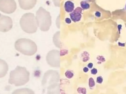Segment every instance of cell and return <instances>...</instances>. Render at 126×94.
Returning <instances> with one entry per match:
<instances>
[{
  "label": "cell",
  "instance_id": "5bb4252c",
  "mask_svg": "<svg viewBox=\"0 0 126 94\" xmlns=\"http://www.w3.org/2000/svg\"><path fill=\"white\" fill-rule=\"evenodd\" d=\"M65 76L68 79H71L73 77V73L70 71H67L65 73Z\"/></svg>",
  "mask_w": 126,
  "mask_h": 94
},
{
  "label": "cell",
  "instance_id": "9c48e42d",
  "mask_svg": "<svg viewBox=\"0 0 126 94\" xmlns=\"http://www.w3.org/2000/svg\"><path fill=\"white\" fill-rule=\"evenodd\" d=\"M20 7L25 10L32 9L37 3V0H18Z\"/></svg>",
  "mask_w": 126,
  "mask_h": 94
},
{
  "label": "cell",
  "instance_id": "6da1fadb",
  "mask_svg": "<svg viewBox=\"0 0 126 94\" xmlns=\"http://www.w3.org/2000/svg\"><path fill=\"white\" fill-rule=\"evenodd\" d=\"M30 72L25 67L18 66L10 72L9 83L16 86H21L27 83L30 80Z\"/></svg>",
  "mask_w": 126,
  "mask_h": 94
},
{
  "label": "cell",
  "instance_id": "ac0fdd59",
  "mask_svg": "<svg viewBox=\"0 0 126 94\" xmlns=\"http://www.w3.org/2000/svg\"><path fill=\"white\" fill-rule=\"evenodd\" d=\"M97 73V70L96 68H93L91 70V73L92 74L95 75Z\"/></svg>",
  "mask_w": 126,
  "mask_h": 94
},
{
  "label": "cell",
  "instance_id": "7a4b0ae2",
  "mask_svg": "<svg viewBox=\"0 0 126 94\" xmlns=\"http://www.w3.org/2000/svg\"><path fill=\"white\" fill-rule=\"evenodd\" d=\"M15 48L17 51L25 55L31 56L37 51V47L32 40L21 38L17 40L15 43Z\"/></svg>",
  "mask_w": 126,
  "mask_h": 94
},
{
  "label": "cell",
  "instance_id": "44dd1931",
  "mask_svg": "<svg viewBox=\"0 0 126 94\" xmlns=\"http://www.w3.org/2000/svg\"><path fill=\"white\" fill-rule=\"evenodd\" d=\"M83 70V71L84 72H87L89 71V69H88V68H87V67H85L84 68Z\"/></svg>",
  "mask_w": 126,
  "mask_h": 94
},
{
  "label": "cell",
  "instance_id": "7c38bea8",
  "mask_svg": "<svg viewBox=\"0 0 126 94\" xmlns=\"http://www.w3.org/2000/svg\"><path fill=\"white\" fill-rule=\"evenodd\" d=\"M65 11L67 13L72 12L75 8L74 4L70 1H67L65 2L64 5Z\"/></svg>",
  "mask_w": 126,
  "mask_h": 94
},
{
  "label": "cell",
  "instance_id": "2e32d148",
  "mask_svg": "<svg viewBox=\"0 0 126 94\" xmlns=\"http://www.w3.org/2000/svg\"><path fill=\"white\" fill-rule=\"evenodd\" d=\"M54 4L56 6L60 7V0H53Z\"/></svg>",
  "mask_w": 126,
  "mask_h": 94
},
{
  "label": "cell",
  "instance_id": "e0dca14e",
  "mask_svg": "<svg viewBox=\"0 0 126 94\" xmlns=\"http://www.w3.org/2000/svg\"><path fill=\"white\" fill-rule=\"evenodd\" d=\"M103 78L101 76L98 77L97 78V82L98 83H101L103 82Z\"/></svg>",
  "mask_w": 126,
  "mask_h": 94
},
{
  "label": "cell",
  "instance_id": "8992f818",
  "mask_svg": "<svg viewBox=\"0 0 126 94\" xmlns=\"http://www.w3.org/2000/svg\"><path fill=\"white\" fill-rule=\"evenodd\" d=\"M47 63L52 67L57 68L60 66V53L57 50L49 51L46 57Z\"/></svg>",
  "mask_w": 126,
  "mask_h": 94
},
{
  "label": "cell",
  "instance_id": "ba28073f",
  "mask_svg": "<svg viewBox=\"0 0 126 94\" xmlns=\"http://www.w3.org/2000/svg\"><path fill=\"white\" fill-rule=\"evenodd\" d=\"M13 22L11 18L0 13V31L6 32L12 28Z\"/></svg>",
  "mask_w": 126,
  "mask_h": 94
},
{
  "label": "cell",
  "instance_id": "5b68a950",
  "mask_svg": "<svg viewBox=\"0 0 126 94\" xmlns=\"http://www.w3.org/2000/svg\"><path fill=\"white\" fill-rule=\"evenodd\" d=\"M60 77L59 73L56 71L50 70L47 71L44 76L42 81L43 86H48V89L51 88L59 86Z\"/></svg>",
  "mask_w": 126,
  "mask_h": 94
},
{
  "label": "cell",
  "instance_id": "4fadbf2b",
  "mask_svg": "<svg viewBox=\"0 0 126 94\" xmlns=\"http://www.w3.org/2000/svg\"><path fill=\"white\" fill-rule=\"evenodd\" d=\"M81 8L83 10H87L90 8V4L85 1H82L80 3Z\"/></svg>",
  "mask_w": 126,
  "mask_h": 94
},
{
  "label": "cell",
  "instance_id": "8fae6325",
  "mask_svg": "<svg viewBox=\"0 0 126 94\" xmlns=\"http://www.w3.org/2000/svg\"><path fill=\"white\" fill-rule=\"evenodd\" d=\"M8 66L3 60L0 59V78L3 77L8 71Z\"/></svg>",
  "mask_w": 126,
  "mask_h": 94
},
{
  "label": "cell",
  "instance_id": "3957f363",
  "mask_svg": "<svg viewBox=\"0 0 126 94\" xmlns=\"http://www.w3.org/2000/svg\"><path fill=\"white\" fill-rule=\"evenodd\" d=\"M20 25L22 30L29 34H33L37 30V23L36 17L32 13L24 14L20 20Z\"/></svg>",
  "mask_w": 126,
  "mask_h": 94
},
{
  "label": "cell",
  "instance_id": "52a82bcc",
  "mask_svg": "<svg viewBox=\"0 0 126 94\" xmlns=\"http://www.w3.org/2000/svg\"><path fill=\"white\" fill-rule=\"evenodd\" d=\"M17 8L15 0H0V11L6 14H11Z\"/></svg>",
  "mask_w": 126,
  "mask_h": 94
},
{
  "label": "cell",
  "instance_id": "d6986e66",
  "mask_svg": "<svg viewBox=\"0 0 126 94\" xmlns=\"http://www.w3.org/2000/svg\"><path fill=\"white\" fill-rule=\"evenodd\" d=\"M65 21L67 24H70L71 23V20H70V18H68L65 19Z\"/></svg>",
  "mask_w": 126,
  "mask_h": 94
},
{
  "label": "cell",
  "instance_id": "30bf717a",
  "mask_svg": "<svg viewBox=\"0 0 126 94\" xmlns=\"http://www.w3.org/2000/svg\"><path fill=\"white\" fill-rule=\"evenodd\" d=\"M82 9L78 7L70 14L71 20L74 22L79 21L81 19L82 16Z\"/></svg>",
  "mask_w": 126,
  "mask_h": 94
},
{
  "label": "cell",
  "instance_id": "603a6c76",
  "mask_svg": "<svg viewBox=\"0 0 126 94\" xmlns=\"http://www.w3.org/2000/svg\"><path fill=\"white\" fill-rule=\"evenodd\" d=\"M95 15H96L97 17H100V13L99 12H97L96 14H95Z\"/></svg>",
  "mask_w": 126,
  "mask_h": 94
},
{
  "label": "cell",
  "instance_id": "7402d4cb",
  "mask_svg": "<svg viewBox=\"0 0 126 94\" xmlns=\"http://www.w3.org/2000/svg\"><path fill=\"white\" fill-rule=\"evenodd\" d=\"M118 45H119V46L124 47V46H125V43H121L120 42H118Z\"/></svg>",
  "mask_w": 126,
  "mask_h": 94
},
{
  "label": "cell",
  "instance_id": "ffe728a7",
  "mask_svg": "<svg viewBox=\"0 0 126 94\" xmlns=\"http://www.w3.org/2000/svg\"><path fill=\"white\" fill-rule=\"evenodd\" d=\"M93 67V64L92 63H90L88 64V67L89 68H92Z\"/></svg>",
  "mask_w": 126,
  "mask_h": 94
},
{
  "label": "cell",
  "instance_id": "277c9868",
  "mask_svg": "<svg viewBox=\"0 0 126 94\" xmlns=\"http://www.w3.org/2000/svg\"><path fill=\"white\" fill-rule=\"evenodd\" d=\"M36 19L38 27L43 31H47L52 24L51 16L49 12L41 7L36 13Z\"/></svg>",
  "mask_w": 126,
  "mask_h": 94
},
{
  "label": "cell",
  "instance_id": "9a60e30c",
  "mask_svg": "<svg viewBox=\"0 0 126 94\" xmlns=\"http://www.w3.org/2000/svg\"><path fill=\"white\" fill-rule=\"evenodd\" d=\"M89 86L90 88H92L95 85V83L93 78H90L89 80Z\"/></svg>",
  "mask_w": 126,
  "mask_h": 94
}]
</instances>
